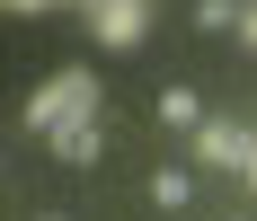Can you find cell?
Segmentation results:
<instances>
[{
  "label": "cell",
  "mask_w": 257,
  "mask_h": 221,
  "mask_svg": "<svg viewBox=\"0 0 257 221\" xmlns=\"http://www.w3.org/2000/svg\"><path fill=\"white\" fill-rule=\"evenodd\" d=\"M106 89H98V71H89V62H71V71H53L45 89H36V98H27V133H62V124H80V115H106Z\"/></svg>",
  "instance_id": "1"
},
{
  "label": "cell",
  "mask_w": 257,
  "mask_h": 221,
  "mask_svg": "<svg viewBox=\"0 0 257 221\" xmlns=\"http://www.w3.org/2000/svg\"><path fill=\"white\" fill-rule=\"evenodd\" d=\"M248 159H257V133L239 115H204V124H195V168H231L239 177Z\"/></svg>",
  "instance_id": "2"
},
{
  "label": "cell",
  "mask_w": 257,
  "mask_h": 221,
  "mask_svg": "<svg viewBox=\"0 0 257 221\" xmlns=\"http://www.w3.org/2000/svg\"><path fill=\"white\" fill-rule=\"evenodd\" d=\"M89 36H98L106 53H133L151 36V0H98V9H89Z\"/></svg>",
  "instance_id": "3"
},
{
  "label": "cell",
  "mask_w": 257,
  "mask_h": 221,
  "mask_svg": "<svg viewBox=\"0 0 257 221\" xmlns=\"http://www.w3.org/2000/svg\"><path fill=\"white\" fill-rule=\"evenodd\" d=\"M98 150H106V115H80V124H62V133H53V159H71V168H89Z\"/></svg>",
  "instance_id": "4"
},
{
  "label": "cell",
  "mask_w": 257,
  "mask_h": 221,
  "mask_svg": "<svg viewBox=\"0 0 257 221\" xmlns=\"http://www.w3.org/2000/svg\"><path fill=\"white\" fill-rule=\"evenodd\" d=\"M160 124L195 133V124H204V98H195V89H160Z\"/></svg>",
  "instance_id": "5"
},
{
  "label": "cell",
  "mask_w": 257,
  "mask_h": 221,
  "mask_svg": "<svg viewBox=\"0 0 257 221\" xmlns=\"http://www.w3.org/2000/svg\"><path fill=\"white\" fill-rule=\"evenodd\" d=\"M186 195H195V168H151V203L160 212H178Z\"/></svg>",
  "instance_id": "6"
},
{
  "label": "cell",
  "mask_w": 257,
  "mask_h": 221,
  "mask_svg": "<svg viewBox=\"0 0 257 221\" xmlns=\"http://www.w3.org/2000/svg\"><path fill=\"white\" fill-rule=\"evenodd\" d=\"M195 27L204 36H239V0H195Z\"/></svg>",
  "instance_id": "7"
},
{
  "label": "cell",
  "mask_w": 257,
  "mask_h": 221,
  "mask_svg": "<svg viewBox=\"0 0 257 221\" xmlns=\"http://www.w3.org/2000/svg\"><path fill=\"white\" fill-rule=\"evenodd\" d=\"M239 45L257 53V0H248V9H239Z\"/></svg>",
  "instance_id": "8"
},
{
  "label": "cell",
  "mask_w": 257,
  "mask_h": 221,
  "mask_svg": "<svg viewBox=\"0 0 257 221\" xmlns=\"http://www.w3.org/2000/svg\"><path fill=\"white\" fill-rule=\"evenodd\" d=\"M36 221H62V212H36Z\"/></svg>",
  "instance_id": "9"
},
{
  "label": "cell",
  "mask_w": 257,
  "mask_h": 221,
  "mask_svg": "<svg viewBox=\"0 0 257 221\" xmlns=\"http://www.w3.org/2000/svg\"><path fill=\"white\" fill-rule=\"evenodd\" d=\"M248 186H257V159H248Z\"/></svg>",
  "instance_id": "10"
}]
</instances>
